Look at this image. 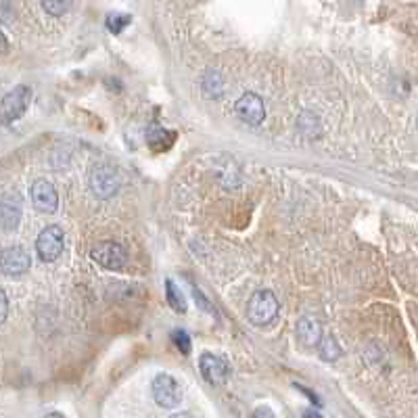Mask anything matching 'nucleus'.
<instances>
[{"instance_id":"f257e3e1","label":"nucleus","mask_w":418,"mask_h":418,"mask_svg":"<svg viewBox=\"0 0 418 418\" xmlns=\"http://www.w3.org/2000/svg\"><path fill=\"white\" fill-rule=\"evenodd\" d=\"M32 103V88L29 86H17L11 92L4 95L0 101V124L11 126L15 124L29 107Z\"/></svg>"},{"instance_id":"f03ea898","label":"nucleus","mask_w":418,"mask_h":418,"mask_svg":"<svg viewBox=\"0 0 418 418\" xmlns=\"http://www.w3.org/2000/svg\"><path fill=\"white\" fill-rule=\"evenodd\" d=\"M279 299L272 291H258L247 303V318L258 326H266L279 316Z\"/></svg>"},{"instance_id":"7ed1b4c3","label":"nucleus","mask_w":418,"mask_h":418,"mask_svg":"<svg viewBox=\"0 0 418 418\" xmlns=\"http://www.w3.org/2000/svg\"><path fill=\"white\" fill-rule=\"evenodd\" d=\"M90 256L92 260L105 268V270H111V272H120L126 268L128 264V253L122 245L113 243V241H101L97 243L92 249H90Z\"/></svg>"},{"instance_id":"20e7f679","label":"nucleus","mask_w":418,"mask_h":418,"mask_svg":"<svg viewBox=\"0 0 418 418\" xmlns=\"http://www.w3.org/2000/svg\"><path fill=\"white\" fill-rule=\"evenodd\" d=\"M153 400L165 410H174L182 404V387L169 375H157L153 381Z\"/></svg>"},{"instance_id":"39448f33","label":"nucleus","mask_w":418,"mask_h":418,"mask_svg":"<svg viewBox=\"0 0 418 418\" xmlns=\"http://www.w3.org/2000/svg\"><path fill=\"white\" fill-rule=\"evenodd\" d=\"M65 247V235L59 226H46L36 241V253L42 262H55Z\"/></svg>"},{"instance_id":"423d86ee","label":"nucleus","mask_w":418,"mask_h":418,"mask_svg":"<svg viewBox=\"0 0 418 418\" xmlns=\"http://www.w3.org/2000/svg\"><path fill=\"white\" fill-rule=\"evenodd\" d=\"M199 368L203 379L214 387H222L230 375V364L226 362V358H220L216 354H203L199 358Z\"/></svg>"},{"instance_id":"0eeeda50","label":"nucleus","mask_w":418,"mask_h":418,"mask_svg":"<svg viewBox=\"0 0 418 418\" xmlns=\"http://www.w3.org/2000/svg\"><path fill=\"white\" fill-rule=\"evenodd\" d=\"M32 258L23 247H6L0 253V272L6 277H21L29 270Z\"/></svg>"},{"instance_id":"6e6552de","label":"nucleus","mask_w":418,"mask_h":418,"mask_svg":"<svg viewBox=\"0 0 418 418\" xmlns=\"http://www.w3.org/2000/svg\"><path fill=\"white\" fill-rule=\"evenodd\" d=\"M120 188V176L111 167H95L90 174V190L99 199H109Z\"/></svg>"},{"instance_id":"1a4fd4ad","label":"nucleus","mask_w":418,"mask_h":418,"mask_svg":"<svg viewBox=\"0 0 418 418\" xmlns=\"http://www.w3.org/2000/svg\"><path fill=\"white\" fill-rule=\"evenodd\" d=\"M237 113L239 118L249 124V126H260L266 118V107L260 95L256 92H245L239 101H237Z\"/></svg>"},{"instance_id":"9d476101","label":"nucleus","mask_w":418,"mask_h":418,"mask_svg":"<svg viewBox=\"0 0 418 418\" xmlns=\"http://www.w3.org/2000/svg\"><path fill=\"white\" fill-rule=\"evenodd\" d=\"M29 195H32V203H34V207L38 211H42V214H55L57 211V207H59V195H57L55 186L48 180H42V178L36 180L32 184Z\"/></svg>"},{"instance_id":"9b49d317","label":"nucleus","mask_w":418,"mask_h":418,"mask_svg":"<svg viewBox=\"0 0 418 418\" xmlns=\"http://www.w3.org/2000/svg\"><path fill=\"white\" fill-rule=\"evenodd\" d=\"M144 139H146V144L153 153H167L176 142V132L165 130L161 124H151L146 128Z\"/></svg>"},{"instance_id":"f8f14e48","label":"nucleus","mask_w":418,"mask_h":418,"mask_svg":"<svg viewBox=\"0 0 418 418\" xmlns=\"http://www.w3.org/2000/svg\"><path fill=\"white\" fill-rule=\"evenodd\" d=\"M297 339L303 347H318L322 339V326L316 318H301L297 322Z\"/></svg>"},{"instance_id":"ddd939ff","label":"nucleus","mask_w":418,"mask_h":418,"mask_svg":"<svg viewBox=\"0 0 418 418\" xmlns=\"http://www.w3.org/2000/svg\"><path fill=\"white\" fill-rule=\"evenodd\" d=\"M21 220V205L15 197L0 199V228L15 230Z\"/></svg>"},{"instance_id":"4468645a","label":"nucleus","mask_w":418,"mask_h":418,"mask_svg":"<svg viewBox=\"0 0 418 418\" xmlns=\"http://www.w3.org/2000/svg\"><path fill=\"white\" fill-rule=\"evenodd\" d=\"M318 351H320V358L326 360V362H333V360H337V358L343 356L341 345H339L337 339L330 337V335H322V339H320V343H318Z\"/></svg>"},{"instance_id":"2eb2a0df","label":"nucleus","mask_w":418,"mask_h":418,"mask_svg":"<svg viewBox=\"0 0 418 418\" xmlns=\"http://www.w3.org/2000/svg\"><path fill=\"white\" fill-rule=\"evenodd\" d=\"M165 297H167V303L172 305V309H176L178 314L186 312V301H184L180 288L172 280H165Z\"/></svg>"},{"instance_id":"dca6fc26","label":"nucleus","mask_w":418,"mask_h":418,"mask_svg":"<svg viewBox=\"0 0 418 418\" xmlns=\"http://www.w3.org/2000/svg\"><path fill=\"white\" fill-rule=\"evenodd\" d=\"M222 84H224V80H222L220 71H209L205 76V80H203V92H205V97H209V99L220 97L222 95Z\"/></svg>"},{"instance_id":"f3484780","label":"nucleus","mask_w":418,"mask_h":418,"mask_svg":"<svg viewBox=\"0 0 418 418\" xmlns=\"http://www.w3.org/2000/svg\"><path fill=\"white\" fill-rule=\"evenodd\" d=\"M132 23V17L130 15H122V13H111L109 17H107V21H105V25H107V29L111 32V34H122L128 25Z\"/></svg>"},{"instance_id":"a211bd4d","label":"nucleus","mask_w":418,"mask_h":418,"mask_svg":"<svg viewBox=\"0 0 418 418\" xmlns=\"http://www.w3.org/2000/svg\"><path fill=\"white\" fill-rule=\"evenodd\" d=\"M42 6L48 15L53 17H61L69 11L71 6V0H42Z\"/></svg>"},{"instance_id":"6ab92c4d","label":"nucleus","mask_w":418,"mask_h":418,"mask_svg":"<svg viewBox=\"0 0 418 418\" xmlns=\"http://www.w3.org/2000/svg\"><path fill=\"white\" fill-rule=\"evenodd\" d=\"M172 341H174V345L178 347L180 354H184V356L190 354V347H193V345H190V337H188L186 330H180V328L174 330V333H172Z\"/></svg>"},{"instance_id":"aec40b11","label":"nucleus","mask_w":418,"mask_h":418,"mask_svg":"<svg viewBox=\"0 0 418 418\" xmlns=\"http://www.w3.org/2000/svg\"><path fill=\"white\" fill-rule=\"evenodd\" d=\"M193 295H195V299L199 301V307H201V309H205V312H209V314H214V316H216V309L211 307L209 299H207V297H203V295H201V291H199L197 286L193 288Z\"/></svg>"},{"instance_id":"412c9836","label":"nucleus","mask_w":418,"mask_h":418,"mask_svg":"<svg viewBox=\"0 0 418 418\" xmlns=\"http://www.w3.org/2000/svg\"><path fill=\"white\" fill-rule=\"evenodd\" d=\"M6 316H8V299H6L4 291L0 288V324L6 320Z\"/></svg>"},{"instance_id":"4be33fe9","label":"nucleus","mask_w":418,"mask_h":418,"mask_svg":"<svg viewBox=\"0 0 418 418\" xmlns=\"http://www.w3.org/2000/svg\"><path fill=\"white\" fill-rule=\"evenodd\" d=\"M295 387H297V389H299L301 393H305V396H307V398L312 400V404H314V406H320V400H318V398H316V396H314L312 391H307L305 387H299V385H295Z\"/></svg>"},{"instance_id":"5701e85b","label":"nucleus","mask_w":418,"mask_h":418,"mask_svg":"<svg viewBox=\"0 0 418 418\" xmlns=\"http://www.w3.org/2000/svg\"><path fill=\"white\" fill-rule=\"evenodd\" d=\"M8 50V42H6V38H4V34L0 32V55H4Z\"/></svg>"},{"instance_id":"b1692460","label":"nucleus","mask_w":418,"mask_h":418,"mask_svg":"<svg viewBox=\"0 0 418 418\" xmlns=\"http://www.w3.org/2000/svg\"><path fill=\"white\" fill-rule=\"evenodd\" d=\"M256 417H272V412L270 410H258Z\"/></svg>"}]
</instances>
